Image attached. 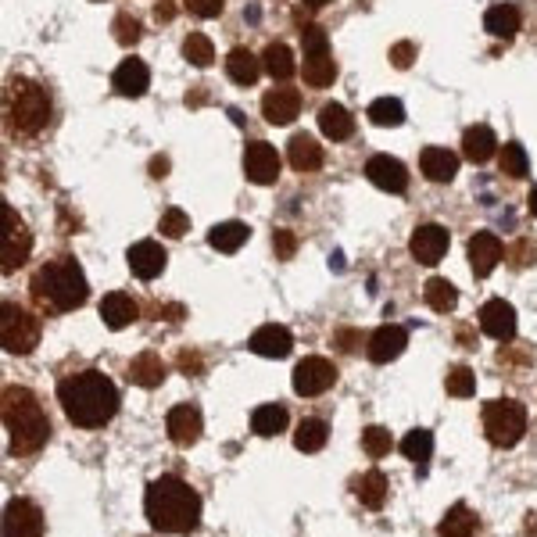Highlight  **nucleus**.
Instances as JSON below:
<instances>
[{
	"instance_id": "19",
	"label": "nucleus",
	"mask_w": 537,
	"mask_h": 537,
	"mask_svg": "<svg viewBox=\"0 0 537 537\" xmlns=\"http://www.w3.org/2000/svg\"><path fill=\"white\" fill-rule=\"evenodd\" d=\"M248 348L255 351V355H262V358H287L290 348H294V337H290L287 326L269 323V326H258V330L251 333Z\"/></svg>"
},
{
	"instance_id": "12",
	"label": "nucleus",
	"mask_w": 537,
	"mask_h": 537,
	"mask_svg": "<svg viewBox=\"0 0 537 537\" xmlns=\"http://www.w3.org/2000/svg\"><path fill=\"white\" fill-rule=\"evenodd\" d=\"M244 172H248V179L258 183V187L276 183V176H280V154H276V147L262 144V140L248 144V151H244Z\"/></svg>"
},
{
	"instance_id": "13",
	"label": "nucleus",
	"mask_w": 537,
	"mask_h": 537,
	"mask_svg": "<svg viewBox=\"0 0 537 537\" xmlns=\"http://www.w3.org/2000/svg\"><path fill=\"white\" fill-rule=\"evenodd\" d=\"M366 176L373 187L387 190V194H401V190L409 187V172H405V165H401L398 158H391V154H376V158H369Z\"/></svg>"
},
{
	"instance_id": "25",
	"label": "nucleus",
	"mask_w": 537,
	"mask_h": 537,
	"mask_svg": "<svg viewBox=\"0 0 537 537\" xmlns=\"http://www.w3.org/2000/svg\"><path fill=\"white\" fill-rule=\"evenodd\" d=\"M287 162L298 172H316L323 165V144H316V137H308V133H298L287 144Z\"/></svg>"
},
{
	"instance_id": "6",
	"label": "nucleus",
	"mask_w": 537,
	"mask_h": 537,
	"mask_svg": "<svg viewBox=\"0 0 537 537\" xmlns=\"http://www.w3.org/2000/svg\"><path fill=\"white\" fill-rule=\"evenodd\" d=\"M484 434L495 448H512L527 434V409L512 398H495L484 405Z\"/></svg>"
},
{
	"instance_id": "42",
	"label": "nucleus",
	"mask_w": 537,
	"mask_h": 537,
	"mask_svg": "<svg viewBox=\"0 0 537 537\" xmlns=\"http://www.w3.org/2000/svg\"><path fill=\"white\" fill-rule=\"evenodd\" d=\"M391 430L387 427H366L362 430V448H366L369 459H384L391 452Z\"/></svg>"
},
{
	"instance_id": "16",
	"label": "nucleus",
	"mask_w": 537,
	"mask_h": 537,
	"mask_svg": "<svg viewBox=\"0 0 537 537\" xmlns=\"http://www.w3.org/2000/svg\"><path fill=\"white\" fill-rule=\"evenodd\" d=\"M480 330H484L487 337H495V341L516 337V308L502 298L487 301V305L480 308Z\"/></svg>"
},
{
	"instance_id": "9",
	"label": "nucleus",
	"mask_w": 537,
	"mask_h": 537,
	"mask_svg": "<svg viewBox=\"0 0 537 537\" xmlns=\"http://www.w3.org/2000/svg\"><path fill=\"white\" fill-rule=\"evenodd\" d=\"M29 248H33V237H29V230L22 226V219H18V212L11 205H4V262H0V269L4 273H15L18 265L29 258Z\"/></svg>"
},
{
	"instance_id": "33",
	"label": "nucleus",
	"mask_w": 537,
	"mask_h": 537,
	"mask_svg": "<svg viewBox=\"0 0 537 537\" xmlns=\"http://www.w3.org/2000/svg\"><path fill=\"white\" fill-rule=\"evenodd\" d=\"M437 534L441 537H477V516H473V509H466V505H452L448 509V516L441 520V527H437Z\"/></svg>"
},
{
	"instance_id": "39",
	"label": "nucleus",
	"mask_w": 537,
	"mask_h": 537,
	"mask_svg": "<svg viewBox=\"0 0 537 537\" xmlns=\"http://www.w3.org/2000/svg\"><path fill=\"white\" fill-rule=\"evenodd\" d=\"M430 452H434V434L430 430H409L405 434V441H401V455L412 462H427Z\"/></svg>"
},
{
	"instance_id": "43",
	"label": "nucleus",
	"mask_w": 537,
	"mask_h": 537,
	"mask_svg": "<svg viewBox=\"0 0 537 537\" xmlns=\"http://www.w3.org/2000/svg\"><path fill=\"white\" fill-rule=\"evenodd\" d=\"M448 394H455V398H469V394L477 391V376H473V369L466 366H455L452 373H448Z\"/></svg>"
},
{
	"instance_id": "17",
	"label": "nucleus",
	"mask_w": 537,
	"mask_h": 537,
	"mask_svg": "<svg viewBox=\"0 0 537 537\" xmlns=\"http://www.w3.org/2000/svg\"><path fill=\"white\" fill-rule=\"evenodd\" d=\"M165 430H169V441L179 448H190L201 437V412L194 405H176V409L165 416Z\"/></svg>"
},
{
	"instance_id": "26",
	"label": "nucleus",
	"mask_w": 537,
	"mask_h": 537,
	"mask_svg": "<svg viewBox=\"0 0 537 537\" xmlns=\"http://www.w3.org/2000/svg\"><path fill=\"white\" fill-rule=\"evenodd\" d=\"M462 151H466L469 162H487V158H495L498 151V137L491 126H469L462 133Z\"/></svg>"
},
{
	"instance_id": "27",
	"label": "nucleus",
	"mask_w": 537,
	"mask_h": 537,
	"mask_svg": "<svg viewBox=\"0 0 537 537\" xmlns=\"http://www.w3.org/2000/svg\"><path fill=\"white\" fill-rule=\"evenodd\" d=\"M387 487L391 484H387L384 473H380V469H369V473H362V477L351 484V491H355V498L366 505V509H380V505L387 502Z\"/></svg>"
},
{
	"instance_id": "36",
	"label": "nucleus",
	"mask_w": 537,
	"mask_h": 537,
	"mask_svg": "<svg viewBox=\"0 0 537 537\" xmlns=\"http://www.w3.org/2000/svg\"><path fill=\"white\" fill-rule=\"evenodd\" d=\"M326 437H330V427H326L323 419H305V423L294 430V448H298V452L316 455L326 448Z\"/></svg>"
},
{
	"instance_id": "30",
	"label": "nucleus",
	"mask_w": 537,
	"mask_h": 537,
	"mask_svg": "<svg viewBox=\"0 0 537 537\" xmlns=\"http://www.w3.org/2000/svg\"><path fill=\"white\" fill-rule=\"evenodd\" d=\"M319 129L330 140H348L355 133V119H351L348 108H341V104H323L319 108Z\"/></svg>"
},
{
	"instance_id": "3",
	"label": "nucleus",
	"mask_w": 537,
	"mask_h": 537,
	"mask_svg": "<svg viewBox=\"0 0 537 537\" xmlns=\"http://www.w3.org/2000/svg\"><path fill=\"white\" fill-rule=\"evenodd\" d=\"M0 416H4V430H8L11 452L15 455L40 452L47 437H51V419H47L40 398L29 387H4Z\"/></svg>"
},
{
	"instance_id": "18",
	"label": "nucleus",
	"mask_w": 537,
	"mask_h": 537,
	"mask_svg": "<svg viewBox=\"0 0 537 537\" xmlns=\"http://www.w3.org/2000/svg\"><path fill=\"white\" fill-rule=\"evenodd\" d=\"M126 258H129L133 276H140V280H154V276L165 273V251L158 240H137Z\"/></svg>"
},
{
	"instance_id": "2",
	"label": "nucleus",
	"mask_w": 537,
	"mask_h": 537,
	"mask_svg": "<svg viewBox=\"0 0 537 537\" xmlns=\"http://www.w3.org/2000/svg\"><path fill=\"white\" fill-rule=\"evenodd\" d=\"M144 512L158 534H190L201 523V498L179 477H158L147 484Z\"/></svg>"
},
{
	"instance_id": "22",
	"label": "nucleus",
	"mask_w": 537,
	"mask_h": 537,
	"mask_svg": "<svg viewBox=\"0 0 537 537\" xmlns=\"http://www.w3.org/2000/svg\"><path fill=\"white\" fill-rule=\"evenodd\" d=\"M419 169L430 183H452L455 172H459V158L452 151H444V147H427L419 154Z\"/></svg>"
},
{
	"instance_id": "35",
	"label": "nucleus",
	"mask_w": 537,
	"mask_h": 537,
	"mask_svg": "<svg viewBox=\"0 0 537 537\" xmlns=\"http://www.w3.org/2000/svg\"><path fill=\"white\" fill-rule=\"evenodd\" d=\"M262 65L273 79H290V76H294V69H298L294 51H290L287 43H269V47H265V54H262Z\"/></svg>"
},
{
	"instance_id": "24",
	"label": "nucleus",
	"mask_w": 537,
	"mask_h": 537,
	"mask_svg": "<svg viewBox=\"0 0 537 537\" xmlns=\"http://www.w3.org/2000/svg\"><path fill=\"white\" fill-rule=\"evenodd\" d=\"M301 76H305L308 86H330L337 79V65H333V54L330 47H319V51H305V65H301Z\"/></svg>"
},
{
	"instance_id": "31",
	"label": "nucleus",
	"mask_w": 537,
	"mask_h": 537,
	"mask_svg": "<svg viewBox=\"0 0 537 537\" xmlns=\"http://www.w3.org/2000/svg\"><path fill=\"white\" fill-rule=\"evenodd\" d=\"M262 61L255 58V54L248 51V47H237V51H230V58H226V72H230L233 83L240 86H251L258 76H262Z\"/></svg>"
},
{
	"instance_id": "40",
	"label": "nucleus",
	"mask_w": 537,
	"mask_h": 537,
	"mask_svg": "<svg viewBox=\"0 0 537 537\" xmlns=\"http://www.w3.org/2000/svg\"><path fill=\"white\" fill-rule=\"evenodd\" d=\"M423 298H427V305L434 308V312H452L459 294H455V287L448 280H430L427 290H423Z\"/></svg>"
},
{
	"instance_id": "34",
	"label": "nucleus",
	"mask_w": 537,
	"mask_h": 537,
	"mask_svg": "<svg viewBox=\"0 0 537 537\" xmlns=\"http://www.w3.org/2000/svg\"><path fill=\"white\" fill-rule=\"evenodd\" d=\"M251 430L258 437H280L287 430V409L283 405H262L251 412Z\"/></svg>"
},
{
	"instance_id": "48",
	"label": "nucleus",
	"mask_w": 537,
	"mask_h": 537,
	"mask_svg": "<svg viewBox=\"0 0 537 537\" xmlns=\"http://www.w3.org/2000/svg\"><path fill=\"white\" fill-rule=\"evenodd\" d=\"M273 244H276V251H280V258L294 255V233H290V230H276L273 233Z\"/></svg>"
},
{
	"instance_id": "49",
	"label": "nucleus",
	"mask_w": 537,
	"mask_h": 537,
	"mask_svg": "<svg viewBox=\"0 0 537 537\" xmlns=\"http://www.w3.org/2000/svg\"><path fill=\"white\" fill-rule=\"evenodd\" d=\"M151 172H154V176H165V158H154V162H151Z\"/></svg>"
},
{
	"instance_id": "4",
	"label": "nucleus",
	"mask_w": 537,
	"mask_h": 537,
	"mask_svg": "<svg viewBox=\"0 0 537 537\" xmlns=\"http://www.w3.org/2000/svg\"><path fill=\"white\" fill-rule=\"evenodd\" d=\"M86 294H90V287H86L83 269L69 255L40 265L33 276V301L40 308H51V312H72L83 305Z\"/></svg>"
},
{
	"instance_id": "11",
	"label": "nucleus",
	"mask_w": 537,
	"mask_h": 537,
	"mask_svg": "<svg viewBox=\"0 0 537 537\" xmlns=\"http://www.w3.org/2000/svg\"><path fill=\"white\" fill-rule=\"evenodd\" d=\"M4 537H43V512L29 498H15L4 509Z\"/></svg>"
},
{
	"instance_id": "29",
	"label": "nucleus",
	"mask_w": 537,
	"mask_h": 537,
	"mask_svg": "<svg viewBox=\"0 0 537 537\" xmlns=\"http://www.w3.org/2000/svg\"><path fill=\"white\" fill-rule=\"evenodd\" d=\"M129 380L137 387H158L165 380V362L154 351H144L129 362Z\"/></svg>"
},
{
	"instance_id": "21",
	"label": "nucleus",
	"mask_w": 537,
	"mask_h": 537,
	"mask_svg": "<svg viewBox=\"0 0 537 537\" xmlns=\"http://www.w3.org/2000/svg\"><path fill=\"white\" fill-rule=\"evenodd\" d=\"M405 344H409V333L401 330V326L387 323L369 337V358H373L376 366H384V362H394L405 351Z\"/></svg>"
},
{
	"instance_id": "8",
	"label": "nucleus",
	"mask_w": 537,
	"mask_h": 537,
	"mask_svg": "<svg viewBox=\"0 0 537 537\" xmlns=\"http://www.w3.org/2000/svg\"><path fill=\"white\" fill-rule=\"evenodd\" d=\"M290 384H294V391L298 394H305V398H316V394L330 391V387L337 384V366L323 355H308L298 362Z\"/></svg>"
},
{
	"instance_id": "10",
	"label": "nucleus",
	"mask_w": 537,
	"mask_h": 537,
	"mask_svg": "<svg viewBox=\"0 0 537 537\" xmlns=\"http://www.w3.org/2000/svg\"><path fill=\"white\" fill-rule=\"evenodd\" d=\"M448 244H452L448 230H444V226H437V222H427V226H419V230L412 233L409 251H412V258H416V262L437 265L444 255H448Z\"/></svg>"
},
{
	"instance_id": "37",
	"label": "nucleus",
	"mask_w": 537,
	"mask_h": 537,
	"mask_svg": "<svg viewBox=\"0 0 537 537\" xmlns=\"http://www.w3.org/2000/svg\"><path fill=\"white\" fill-rule=\"evenodd\" d=\"M366 115H369L373 126H387V129H394V126L405 122V108H401V101H394V97H376V101L369 104Z\"/></svg>"
},
{
	"instance_id": "45",
	"label": "nucleus",
	"mask_w": 537,
	"mask_h": 537,
	"mask_svg": "<svg viewBox=\"0 0 537 537\" xmlns=\"http://www.w3.org/2000/svg\"><path fill=\"white\" fill-rule=\"evenodd\" d=\"M115 40H119L122 47L137 43V40H140V22H137V18H129V15L115 18Z\"/></svg>"
},
{
	"instance_id": "7",
	"label": "nucleus",
	"mask_w": 537,
	"mask_h": 537,
	"mask_svg": "<svg viewBox=\"0 0 537 537\" xmlns=\"http://www.w3.org/2000/svg\"><path fill=\"white\" fill-rule=\"evenodd\" d=\"M0 344L8 355H29L40 344V319L11 301L0 305Z\"/></svg>"
},
{
	"instance_id": "15",
	"label": "nucleus",
	"mask_w": 537,
	"mask_h": 537,
	"mask_svg": "<svg viewBox=\"0 0 537 537\" xmlns=\"http://www.w3.org/2000/svg\"><path fill=\"white\" fill-rule=\"evenodd\" d=\"M466 255H469V269H473V273L491 276V273H495V265L502 262V240H498L495 233L480 230V233H473V237H469Z\"/></svg>"
},
{
	"instance_id": "51",
	"label": "nucleus",
	"mask_w": 537,
	"mask_h": 537,
	"mask_svg": "<svg viewBox=\"0 0 537 537\" xmlns=\"http://www.w3.org/2000/svg\"><path fill=\"white\" fill-rule=\"evenodd\" d=\"M308 8H326V4H330V0H305Z\"/></svg>"
},
{
	"instance_id": "50",
	"label": "nucleus",
	"mask_w": 537,
	"mask_h": 537,
	"mask_svg": "<svg viewBox=\"0 0 537 537\" xmlns=\"http://www.w3.org/2000/svg\"><path fill=\"white\" fill-rule=\"evenodd\" d=\"M530 215H537V187L530 190Z\"/></svg>"
},
{
	"instance_id": "32",
	"label": "nucleus",
	"mask_w": 537,
	"mask_h": 537,
	"mask_svg": "<svg viewBox=\"0 0 537 537\" xmlns=\"http://www.w3.org/2000/svg\"><path fill=\"white\" fill-rule=\"evenodd\" d=\"M484 29L498 40H512L516 29H520V11L512 8V4H495V8L484 15Z\"/></svg>"
},
{
	"instance_id": "46",
	"label": "nucleus",
	"mask_w": 537,
	"mask_h": 537,
	"mask_svg": "<svg viewBox=\"0 0 537 537\" xmlns=\"http://www.w3.org/2000/svg\"><path fill=\"white\" fill-rule=\"evenodd\" d=\"M412 58H416V43L401 40V43H394V47H391V65H394V69H409Z\"/></svg>"
},
{
	"instance_id": "47",
	"label": "nucleus",
	"mask_w": 537,
	"mask_h": 537,
	"mask_svg": "<svg viewBox=\"0 0 537 537\" xmlns=\"http://www.w3.org/2000/svg\"><path fill=\"white\" fill-rule=\"evenodd\" d=\"M187 11L197 18H215L222 15V0H187Z\"/></svg>"
},
{
	"instance_id": "28",
	"label": "nucleus",
	"mask_w": 537,
	"mask_h": 537,
	"mask_svg": "<svg viewBox=\"0 0 537 537\" xmlns=\"http://www.w3.org/2000/svg\"><path fill=\"white\" fill-rule=\"evenodd\" d=\"M251 237V226H244V222H219V226H212V233H208V244H212L215 251H222V255H233L237 248H244Z\"/></svg>"
},
{
	"instance_id": "44",
	"label": "nucleus",
	"mask_w": 537,
	"mask_h": 537,
	"mask_svg": "<svg viewBox=\"0 0 537 537\" xmlns=\"http://www.w3.org/2000/svg\"><path fill=\"white\" fill-rule=\"evenodd\" d=\"M158 230L165 233V237H172V240H179L183 233L190 230V219H187V212H179V208H169V212L162 215V226Z\"/></svg>"
},
{
	"instance_id": "1",
	"label": "nucleus",
	"mask_w": 537,
	"mask_h": 537,
	"mask_svg": "<svg viewBox=\"0 0 537 537\" xmlns=\"http://www.w3.org/2000/svg\"><path fill=\"white\" fill-rule=\"evenodd\" d=\"M58 401L61 412L69 416V423H76L83 430H97L119 412V387L111 384L104 373L86 369V373H72L61 380Z\"/></svg>"
},
{
	"instance_id": "5",
	"label": "nucleus",
	"mask_w": 537,
	"mask_h": 537,
	"mask_svg": "<svg viewBox=\"0 0 537 537\" xmlns=\"http://www.w3.org/2000/svg\"><path fill=\"white\" fill-rule=\"evenodd\" d=\"M4 115H8V129L18 137H36L47 119H51V97L40 83L33 79H11L8 97H4Z\"/></svg>"
},
{
	"instance_id": "14",
	"label": "nucleus",
	"mask_w": 537,
	"mask_h": 537,
	"mask_svg": "<svg viewBox=\"0 0 537 537\" xmlns=\"http://www.w3.org/2000/svg\"><path fill=\"white\" fill-rule=\"evenodd\" d=\"M298 111H301V94L294 86H276V90H269L262 97V115L273 126H290V122L298 119Z\"/></svg>"
},
{
	"instance_id": "41",
	"label": "nucleus",
	"mask_w": 537,
	"mask_h": 537,
	"mask_svg": "<svg viewBox=\"0 0 537 537\" xmlns=\"http://www.w3.org/2000/svg\"><path fill=\"white\" fill-rule=\"evenodd\" d=\"M502 172L512 179H523L530 172V158L523 151V144H505L502 147Z\"/></svg>"
},
{
	"instance_id": "20",
	"label": "nucleus",
	"mask_w": 537,
	"mask_h": 537,
	"mask_svg": "<svg viewBox=\"0 0 537 537\" xmlns=\"http://www.w3.org/2000/svg\"><path fill=\"white\" fill-rule=\"evenodd\" d=\"M111 86L122 97H144L147 86H151V72H147V65L140 58H126L115 69V76H111Z\"/></svg>"
},
{
	"instance_id": "38",
	"label": "nucleus",
	"mask_w": 537,
	"mask_h": 537,
	"mask_svg": "<svg viewBox=\"0 0 537 537\" xmlns=\"http://www.w3.org/2000/svg\"><path fill=\"white\" fill-rule=\"evenodd\" d=\"M183 58H187L194 69H208V65L215 61L212 40H208L205 33H190L187 40H183Z\"/></svg>"
},
{
	"instance_id": "23",
	"label": "nucleus",
	"mask_w": 537,
	"mask_h": 537,
	"mask_svg": "<svg viewBox=\"0 0 537 537\" xmlns=\"http://www.w3.org/2000/svg\"><path fill=\"white\" fill-rule=\"evenodd\" d=\"M137 316H140V308L129 294L115 290V294H108V298L101 301V319L108 330H126L129 323H137Z\"/></svg>"
}]
</instances>
